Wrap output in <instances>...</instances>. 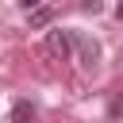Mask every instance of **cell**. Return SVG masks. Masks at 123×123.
Listing matches in <instances>:
<instances>
[{"label": "cell", "mask_w": 123, "mask_h": 123, "mask_svg": "<svg viewBox=\"0 0 123 123\" xmlns=\"http://www.w3.org/2000/svg\"><path fill=\"white\" fill-rule=\"evenodd\" d=\"M42 50L54 58V62H69L73 58V35L69 31H46V38H42Z\"/></svg>", "instance_id": "6da1fadb"}, {"label": "cell", "mask_w": 123, "mask_h": 123, "mask_svg": "<svg viewBox=\"0 0 123 123\" xmlns=\"http://www.w3.org/2000/svg\"><path fill=\"white\" fill-rule=\"evenodd\" d=\"M69 35H73V50H77L81 65H85V69H96V62H100V42L88 38V35H81V31H69Z\"/></svg>", "instance_id": "7a4b0ae2"}, {"label": "cell", "mask_w": 123, "mask_h": 123, "mask_svg": "<svg viewBox=\"0 0 123 123\" xmlns=\"http://www.w3.org/2000/svg\"><path fill=\"white\" fill-rule=\"evenodd\" d=\"M38 119V111L31 108V100H15V108H12V123H35Z\"/></svg>", "instance_id": "3957f363"}, {"label": "cell", "mask_w": 123, "mask_h": 123, "mask_svg": "<svg viewBox=\"0 0 123 123\" xmlns=\"http://www.w3.org/2000/svg\"><path fill=\"white\" fill-rule=\"evenodd\" d=\"M50 15H54L50 8H35V12H31V27H46V23H50Z\"/></svg>", "instance_id": "277c9868"}, {"label": "cell", "mask_w": 123, "mask_h": 123, "mask_svg": "<svg viewBox=\"0 0 123 123\" xmlns=\"http://www.w3.org/2000/svg\"><path fill=\"white\" fill-rule=\"evenodd\" d=\"M119 115H123V96H115V100H111V119H119Z\"/></svg>", "instance_id": "5b68a950"}, {"label": "cell", "mask_w": 123, "mask_h": 123, "mask_svg": "<svg viewBox=\"0 0 123 123\" xmlns=\"http://www.w3.org/2000/svg\"><path fill=\"white\" fill-rule=\"evenodd\" d=\"M81 12H100V0H81Z\"/></svg>", "instance_id": "8992f818"}, {"label": "cell", "mask_w": 123, "mask_h": 123, "mask_svg": "<svg viewBox=\"0 0 123 123\" xmlns=\"http://www.w3.org/2000/svg\"><path fill=\"white\" fill-rule=\"evenodd\" d=\"M19 8H27V12H35V8H42V0H15Z\"/></svg>", "instance_id": "52a82bcc"}, {"label": "cell", "mask_w": 123, "mask_h": 123, "mask_svg": "<svg viewBox=\"0 0 123 123\" xmlns=\"http://www.w3.org/2000/svg\"><path fill=\"white\" fill-rule=\"evenodd\" d=\"M115 15H119V23H123V0H119V8H115Z\"/></svg>", "instance_id": "ba28073f"}]
</instances>
